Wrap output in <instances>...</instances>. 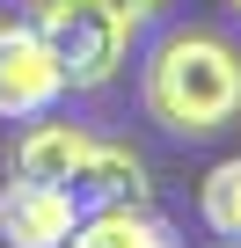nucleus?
I'll use <instances>...</instances> for the list:
<instances>
[{
  "label": "nucleus",
  "instance_id": "nucleus-1",
  "mask_svg": "<svg viewBox=\"0 0 241 248\" xmlns=\"http://www.w3.org/2000/svg\"><path fill=\"white\" fill-rule=\"evenodd\" d=\"M139 95L168 139H219L226 124H241V44L219 30H168L146 51Z\"/></svg>",
  "mask_w": 241,
  "mask_h": 248
},
{
  "label": "nucleus",
  "instance_id": "nucleus-2",
  "mask_svg": "<svg viewBox=\"0 0 241 248\" xmlns=\"http://www.w3.org/2000/svg\"><path fill=\"white\" fill-rule=\"evenodd\" d=\"M30 30L51 44L66 88H110L132 59V22L102 15L95 0H30Z\"/></svg>",
  "mask_w": 241,
  "mask_h": 248
},
{
  "label": "nucleus",
  "instance_id": "nucleus-3",
  "mask_svg": "<svg viewBox=\"0 0 241 248\" xmlns=\"http://www.w3.org/2000/svg\"><path fill=\"white\" fill-rule=\"evenodd\" d=\"M59 95H66V73H59L51 44H44L30 22L0 30V117H8V124H30V117H44Z\"/></svg>",
  "mask_w": 241,
  "mask_h": 248
},
{
  "label": "nucleus",
  "instance_id": "nucleus-4",
  "mask_svg": "<svg viewBox=\"0 0 241 248\" xmlns=\"http://www.w3.org/2000/svg\"><path fill=\"white\" fill-rule=\"evenodd\" d=\"M80 219V197L66 183H37V175H15L0 190V241L8 248H59Z\"/></svg>",
  "mask_w": 241,
  "mask_h": 248
},
{
  "label": "nucleus",
  "instance_id": "nucleus-5",
  "mask_svg": "<svg viewBox=\"0 0 241 248\" xmlns=\"http://www.w3.org/2000/svg\"><path fill=\"white\" fill-rule=\"evenodd\" d=\"M66 190L80 197V212H95V204H154L146 161H139L132 146H110V139H95V132H88V146H80V161H73Z\"/></svg>",
  "mask_w": 241,
  "mask_h": 248
},
{
  "label": "nucleus",
  "instance_id": "nucleus-6",
  "mask_svg": "<svg viewBox=\"0 0 241 248\" xmlns=\"http://www.w3.org/2000/svg\"><path fill=\"white\" fill-rule=\"evenodd\" d=\"M59 248H183V233L154 204H95L73 219V233Z\"/></svg>",
  "mask_w": 241,
  "mask_h": 248
},
{
  "label": "nucleus",
  "instance_id": "nucleus-7",
  "mask_svg": "<svg viewBox=\"0 0 241 248\" xmlns=\"http://www.w3.org/2000/svg\"><path fill=\"white\" fill-rule=\"evenodd\" d=\"M80 146H88V132H80V124H59V117L44 109V117H30V132L15 139V175L66 183V175H73V161H80Z\"/></svg>",
  "mask_w": 241,
  "mask_h": 248
},
{
  "label": "nucleus",
  "instance_id": "nucleus-8",
  "mask_svg": "<svg viewBox=\"0 0 241 248\" xmlns=\"http://www.w3.org/2000/svg\"><path fill=\"white\" fill-rule=\"evenodd\" d=\"M197 212H205V226H212V233L241 241V154H234V161H219V168L197 183Z\"/></svg>",
  "mask_w": 241,
  "mask_h": 248
},
{
  "label": "nucleus",
  "instance_id": "nucleus-9",
  "mask_svg": "<svg viewBox=\"0 0 241 248\" xmlns=\"http://www.w3.org/2000/svg\"><path fill=\"white\" fill-rule=\"evenodd\" d=\"M95 8H102V15H117V22H132V30H146V22L168 8V0H95Z\"/></svg>",
  "mask_w": 241,
  "mask_h": 248
},
{
  "label": "nucleus",
  "instance_id": "nucleus-10",
  "mask_svg": "<svg viewBox=\"0 0 241 248\" xmlns=\"http://www.w3.org/2000/svg\"><path fill=\"white\" fill-rule=\"evenodd\" d=\"M212 248H241V241H226V233H219V241H212Z\"/></svg>",
  "mask_w": 241,
  "mask_h": 248
},
{
  "label": "nucleus",
  "instance_id": "nucleus-11",
  "mask_svg": "<svg viewBox=\"0 0 241 248\" xmlns=\"http://www.w3.org/2000/svg\"><path fill=\"white\" fill-rule=\"evenodd\" d=\"M226 8H234V15H241V0H226Z\"/></svg>",
  "mask_w": 241,
  "mask_h": 248
}]
</instances>
